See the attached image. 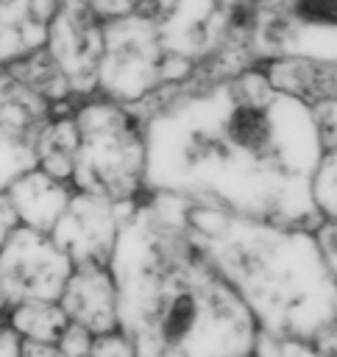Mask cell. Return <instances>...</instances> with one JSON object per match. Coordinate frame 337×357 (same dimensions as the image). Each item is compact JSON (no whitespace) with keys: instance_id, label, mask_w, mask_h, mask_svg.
I'll return each instance as SVG.
<instances>
[{"instance_id":"1","label":"cell","mask_w":337,"mask_h":357,"mask_svg":"<svg viewBox=\"0 0 337 357\" xmlns=\"http://www.w3.org/2000/svg\"><path fill=\"white\" fill-rule=\"evenodd\" d=\"M145 190L237 218L312 229L323 145L312 109L262 73L167 100L142 128Z\"/></svg>"},{"instance_id":"2","label":"cell","mask_w":337,"mask_h":357,"mask_svg":"<svg viewBox=\"0 0 337 357\" xmlns=\"http://www.w3.org/2000/svg\"><path fill=\"white\" fill-rule=\"evenodd\" d=\"M117 321L136 357H253L259 326L187 229V204L148 192L109 259Z\"/></svg>"},{"instance_id":"3","label":"cell","mask_w":337,"mask_h":357,"mask_svg":"<svg viewBox=\"0 0 337 357\" xmlns=\"http://www.w3.org/2000/svg\"><path fill=\"white\" fill-rule=\"evenodd\" d=\"M187 229L228 287L248 307L259 335L312 340L337 321V279L312 229L187 206Z\"/></svg>"},{"instance_id":"4","label":"cell","mask_w":337,"mask_h":357,"mask_svg":"<svg viewBox=\"0 0 337 357\" xmlns=\"http://www.w3.org/2000/svg\"><path fill=\"white\" fill-rule=\"evenodd\" d=\"M78 128V151L72 167V190L106 198L111 204H134L145 195V142L134 114L120 103L100 98L72 112Z\"/></svg>"},{"instance_id":"5","label":"cell","mask_w":337,"mask_h":357,"mask_svg":"<svg viewBox=\"0 0 337 357\" xmlns=\"http://www.w3.org/2000/svg\"><path fill=\"white\" fill-rule=\"evenodd\" d=\"M253 39L273 59L337 64V0H259Z\"/></svg>"},{"instance_id":"6","label":"cell","mask_w":337,"mask_h":357,"mask_svg":"<svg viewBox=\"0 0 337 357\" xmlns=\"http://www.w3.org/2000/svg\"><path fill=\"white\" fill-rule=\"evenodd\" d=\"M162 42L156 31L139 20H123L103 31V56L97 67V89L114 103H136L159 84Z\"/></svg>"},{"instance_id":"7","label":"cell","mask_w":337,"mask_h":357,"mask_svg":"<svg viewBox=\"0 0 337 357\" xmlns=\"http://www.w3.org/2000/svg\"><path fill=\"white\" fill-rule=\"evenodd\" d=\"M72 262L50 234L19 226L0 248V296L17 301H58Z\"/></svg>"},{"instance_id":"8","label":"cell","mask_w":337,"mask_h":357,"mask_svg":"<svg viewBox=\"0 0 337 357\" xmlns=\"http://www.w3.org/2000/svg\"><path fill=\"white\" fill-rule=\"evenodd\" d=\"M131 204H111L89 192H72L64 215L50 229V240L75 265H103L109 268L117 231Z\"/></svg>"},{"instance_id":"9","label":"cell","mask_w":337,"mask_h":357,"mask_svg":"<svg viewBox=\"0 0 337 357\" xmlns=\"http://www.w3.org/2000/svg\"><path fill=\"white\" fill-rule=\"evenodd\" d=\"M45 50L70 81L72 95L97 89L103 31L97 25V14H92L81 0H70L67 6L56 3L53 17L47 22Z\"/></svg>"},{"instance_id":"10","label":"cell","mask_w":337,"mask_h":357,"mask_svg":"<svg viewBox=\"0 0 337 357\" xmlns=\"http://www.w3.org/2000/svg\"><path fill=\"white\" fill-rule=\"evenodd\" d=\"M58 307L64 310L70 324H78L92 335L120 329L117 284L111 279V271L103 265H75L58 296Z\"/></svg>"},{"instance_id":"11","label":"cell","mask_w":337,"mask_h":357,"mask_svg":"<svg viewBox=\"0 0 337 357\" xmlns=\"http://www.w3.org/2000/svg\"><path fill=\"white\" fill-rule=\"evenodd\" d=\"M72 192H75L72 184L58 181V178L47 176L39 167L19 176L6 190V195H8V201L17 212L19 226L42 231V234H50V229L58 223V218L64 215Z\"/></svg>"},{"instance_id":"12","label":"cell","mask_w":337,"mask_h":357,"mask_svg":"<svg viewBox=\"0 0 337 357\" xmlns=\"http://www.w3.org/2000/svg\"><path fill=\"white\" fill-rule=\"evenodd\" d=\"M33 151H36V167L39 170L70 184L72 167H75V151H78V128H75L72 114L53 112L39 126L36 139H33Z\"/></svg>"},{"instance_id":"13","label":"cell","mask_w":337,"mask_h":357,"mask_svg":"<svg viewBox=\"0 0 337 357\" xmlns=\"http://www.w3.org/2000/svg\"><path fill=\"white\" fill-rule=\"evenodd\" d=\"M3 321L22 343L39 346H56L58 335L70 324L58 301H17L6 310Z\"/></svg>"},{"instance_id":"14","label":"cell","mask_w":337,"mask_h":357,"mask_svg":"<svg viewBox=\"0 0 337 357\" xmlns=\"http://www.w3.org/2000/svg\"><path fill=\"white\" fill-rule=\"evenodd\" d=\"M36 131L39 128L0 126V192H6L19 176L36 167Z\"/></svg>"},{"instance_id":"15","label":"cell","mask_w":337,"mask_h":357,"mask_svg":"<svg viewBox=\"0 0 337 357\" xmlns=\"http://www.w3.org/2000/svg\"><path fill=\"white\" fill-rule=\"evenodd\" d=\"M312 201L323 220H337V151H323L312 176Z\"/></svg>"},{"instance_id":"16","label":"cell","mask_w":337,"mask_h":357,"mask_svg":"<svg viewBox=\"0 0 337 357\" xmlns=\"http://www.w3.org/2000/svg\"><path fill=\"white\" fill-rule=\"evenodd\" d=\"M309 109H312V120H315L323 151H337V98L320 100Z\"/></svg>"},{"instance_id":"17","label":"cell","mask_w":337,"mask_h":357,"mask_svg":"<svg viewBox=\"0 0 337 357\" xmlns=\"http://www.w3.org/2000/svg\"><path fill=\"white\" fill-rule=\"evenodd\" d=\"M89 357H136V354H134V343L128 340V335L123 329H111V332L92 337Z\"/></svg>"},{"instance_id":"18","label":"cell","mask_w":337,"mask_h":357,"mask_svg":"<svg viewBox=\"0 0 337 357\" xmlns=\"http://www.w3.org/2000/svg\"><path fill=\"white\" fill-rule=\"evenodd\" d=\"M256 357H320L306 340H273L259 335Z\"/></svg>"},{"instance_id":"19","label":"cell","mask_w":337,"mask_h":357,"mask_svg":"<svg viewBox=\"0 0 337 357\" xmlns=\"http://www.w3.org/2000/svg\"><path fill=\"white\" fill-rule=\"evenodd\" d=\"M92 337H95V335H92L89 329H84V326H78V324H67L53 349H56L61 357H89Z\"/></svg>"},{"instance_id":"20","label":"cell","mask_w":337,"mask_h":357,"mask_svg":"<svg viewBox=\"0 0 337 357\" xmlns=\"http://www.w3.org/2000/svg\"><path fill=\"white\" fill-rule=\"evenodd\" d=\"M312 234H315L318 251H320L329 273L337 279V220H320Z\"/></svg>"},{"instance_id":"21","label":"cell","mask_w":337,"mask_h":357,"mask_svg":"<svg viewBox=\"0 0 337 357\" xmlns=\"http://www.w3.org/2000/svg\"><path fill=\"white\" fill-rule=\"evenodd\" d=\"M19 229V220H17V212L8 201L6 192H0V248L6 245V240Z\"/></svg>"},{"instance_id":"22","label":"cell","mask_w":337,"mask_h":357,"mask_svg":"<svg viewBox=\"0 0 337 357\" xmlns=\"http://www.w3.org/2000/svg\"><path fill=\"white\" fill-rule=\"evenodd\" d=\"M309 343L320 357H337V321L331 326H326L323 332H318Z\"/></svg>"},{"instance_id":"23","label":"cell","mask_w":337,"mask_h":357,"mask_svg":"<svg viewBox=\"0 0 337 357\" xmlns=\"http://www.w3.org/2000/svg\"><path fill=\"white\" fill-rule=\"evenodd\" d=\"M22 354V340L3 324L0 326V357H19Z\"/></svg>"},{"instance_id":"24","label":"cell","mask_w":337,"mask_h":357,"mask_svg":"<svg viewBox=\"0 0 337 357\" xmlns=\"http://www.w3.org/2000/svg\"><path fill=\"white\" fill-rule=\"evenodd\" d=\"M19 357H61L53 346H39V343H22V354Z\"/></svg>"},{"instance_id":"25","label":"cell","mask_w":337,"mask_h":357,"mask_svg":"<svg viewBox=\"0 0 337 357\" xmlns=\"http://www.w3.org/2000/svg\"><path fill=\"white\" fill-rule=\"evenodd\" d=\"M6 310H8V301H6V298H3V296H0V318H3V315H6Z\"/></svg>"},{"instance_id":"26","label":"cell","mask_w":337,"mask_h":357,"mask_svg":"<svg viewBox=\"0 0 337 357\" xmlns=\"http://www.w3.org/2000/svg\"><path fill=\"white\" fill-rule=\"evenodd\" d=\"M3 324H6V321H3V318H0V326H3Z\"/></svg>"},{"instance_id":"27","label":"cell","mask_w":337,"mask_h":357,"mask_svg":"<svg viewBox=\"0 0 337 357\" xmlns=\"http://www.w3.org/2000/svg\"><path fill=\"white\" fill-rule=\"evenodd\" d=\"M253 357H256V354H253Z\"/></svg>"}]
</instances>
